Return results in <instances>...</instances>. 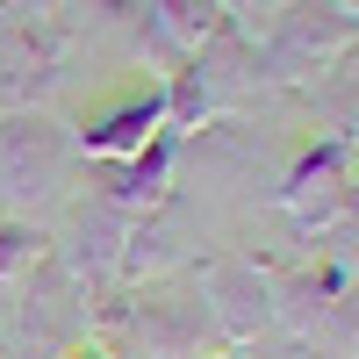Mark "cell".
<instances>
[{"label": "cell", "instance_id": "obj_12", "mask_svg": "<svg viewBox=\"0 0 359 359\" xmlns=\"http://www.w3.org/2000/svg\"><path fill=\"white\" fill-rule=\"evenodd\" d=\"M50 259V230L29 216H0V294H15L36 266Z\"/></svg>", "mask_w": 359, "mask_h": 359}, {"label": "cell", "instance_id": "obj_16", "mask_svg": "<svg viewBox=\"0 0 359 359\" xmlns=\"http://www.w3.org/2000/svg\"><path fill=\"white\" fill-rule=\"evenodd\" d=\"M0 94H8V86H0Z\"/></svg>", "mask_w": 359, "mask_h": 359}, {"label": "cell", "instance_id": "obj_9", "mask_svg": "<svg viewBox=\"0 0 359 359\" xmlns=\"http://www.w3.org/2000/svg\"><path fill=\"white\" fill-rule=\"evenodd\" d=\"M101 201H108V208H123V216H151L158 201H172V137L144 144L137 158H115V165H108Z\"/></svg>", "mask_w": 359, "mask_h": 359}, {"label": "cell", "instance_id": "obj_11", "mask_svg": "<svg viewBox=\"0 0 359 359\" xmlns=\"http://www.w3.org/2000/svg\"><path fill=\"white\" fill-rule=\"evenodd\" d=\"M151 43L158 50H208L216 43V0H151Z\"/></svg>", "mask_w": 359, "mask_h": 359}, {"label": "cell", "instance_id": "obj_3", "mask_svg": "<svg viewBox=\"0 0 359 359\" xmlns=\"http://www.w3.org/2000/svg\"><path fill=\"white\" fill-rule=\"evenodd\" d=\"M194 294L208 302V316H216L223 345H259L266 331H273V273H266L259 259H208L194 273Z\"/></svg>", "mask_w": 359, "mask_h": 359}, {"label": "cell", "instance_id": "obj_4", "mask_svg": "<svg viewBox=\"0 0 359 359\" xmlns=\"http://www.w3.org/2000/svg\"><path fill=\"white\" fill-rule=\"evenodd\" d=\"M123 237H130V216L94 194V201L72 208V230L65 237H50V259L65 266L79 287H94V280H108L115 266H123Z\"/></svg>", "mask_w": 359, "mask_h": 359}, {"label": "cell", "instance_id": "obj_7", "mask_svg": "<svg viewBox=\"0 0 359 359\" xmlns=\"http://www.w3.org/2000/svg\"><path fill=\"white\" fill-rule=\"evenodd\" d=\"M352 43V15L338 0H287L280 15V36H273V57H302V65H323V57H338Z\"/></svg>", "mask_w": 359, "mask_h": 359}, {"label": "cell", "instance_id": "obj_14", "mask_svg": "<svg viewBox=\"0 0 359 359\" xmlns=\"http://www.w3.org/2000/svg\"><path fill=\"white\" fill-rule=\"evenodd\" d=\"M216 359H245V352H237V345H230V352H216Z\"/></svg>", "mask_w": 359, "mask_h": 359}, {"label": "cell", "instance_id": "obj_6", "mask_svg": "<svg viewBox=\"0 0 359 359\" xmlns=\"http://www.w3.org/2000/svg\"><path fill=\"white\" fill-rule=\"evenodd\" d=\"M345 294H352V273H345V266H302V273H280V280H273V331L316 345Z\"/></svg>", "mask_w": 359, "mask_h": 359}, {"label": "cell", "instance_id": "obj_1", "mask_svg": "<svg viewBox=\"0 0 359 359\" xmlns=\"http://www.w3.org/2000/svg\"><path fill=\"white\" fill-rule=\"evenodd\" d=\"M79 158L72 130L43 108H0V201L36 223V208L65 194V172Z\"/></svg>", "mask_w": 359, "mask_h": 359}, {"label": "cell", "instance_id": "obj_10", "mask_svg": "<svg viewBox=\"0 0 359 359\" xmlns=\"http://www.w3.org/2000/svg\"><path fill=\"white\" fill-rule=\"evenodd\" d=\"M180 259H187V245H180V230H172V201H158L151 216H130L123 266H115V273L123 280H165Z\"/></svg>", "mask_w": 359, "mask_h": 359}, {"label": "cell", "instance_id": "obj_15", "mask_svg": "<svg viewBox=\"0 0 359 359\" xmlns=\"http://www.w3.org/2000/svg\"><path fill=\"white\" fill-rule=\"evenodd\" d=\"M0 359H8V331H0Z\"/></svg>", "mask_w": 359, "mask_h": 359}, {"label": "cell", "instance_id": "obj_13", "mask_svg": "<svg viewBox=\"0 0 359 359\" xmlns=\"http://www.w3.org/2000/svg\"><path fill=\"white\" fill-rule=\"evenodd\" d=\"M237 352H245V359H316V345L309 338H287V331H273V345H237Z\"/></svg>", "mask_w": 359, "mask_h": 359}, {"label": "cell", "instance_id": "obj_8", "mask_svg": "<svg viewBox=\"0 0 359 359\" xmlns=\"http://www.w3.org/2000/svg\"><path fill=\"white\" fill-rule=\"evenodd\" d=\"M172 123H165V94H137V101H123V108H108L94 130H79V151L86 158H101V165H115V158H137L144 144H158Z\"/></svg>", "mask_w": 359, "mask_h": 359}, {"label": "cell", "instance_id": "obj_5", "mask_svg": "<svg viewBox=\"0 0 359 359\" xmlns=\"http://www.w3.org/2000/svg\"><path fill=\"white\" fill-rule=\"evenodd\" d=\"M280 201H287V216L302 230H331L352 208V151H345V144H316V151L287 172Z\"/></svg>", "mask_w": 359, "mask_h": 359}, {"label": "cell", "instance_id": "obj_2", "mask_svg": "<svg viewBox=\"0 0 359 359\" xmlns=\"http://www.w3.org/2000/svg\"><path fill=\"white\" fill-rule=\"evenodd\" d=\"M123 316H130L144 359H216V352H230L216 316H208V302L187 294V287H172V280H144Z\"/></svg>", "mask_w": 359, "mask_h": 359}]
</instances>
